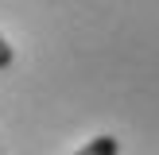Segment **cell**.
I'll return each instance as SVG.
<instances>
[{"mask_svg": "<svg viewBox=\"0 0 159 155\" xmlns=\"http://www.w3.org/2000/svg\"><path fill=\"white\" fill-rule=\"evenodd\" d=\"M120 151V140L116 136H97V140H89V144L82 147V151H74V155H116Z\"/></svg>", "mask_w": 159, "mask_h": 155, "instance_id": "obj_1", "label": "cell"}, {"mask_svg": "<svg viewBox=\"0 0 159 155\" xmlns=\"http://www.w3.org/2000/svg\"><path fill=\"white\" fill-rule=\"evenodd\" d=\"M12 58H16V54H12V46H8V43H4V35H0V70H8V66H12Z\"/></svg>", "mask_w": 159, "mask_h": 155, "instance_id": "obj_2", "label": "cell"}]
</instances>
